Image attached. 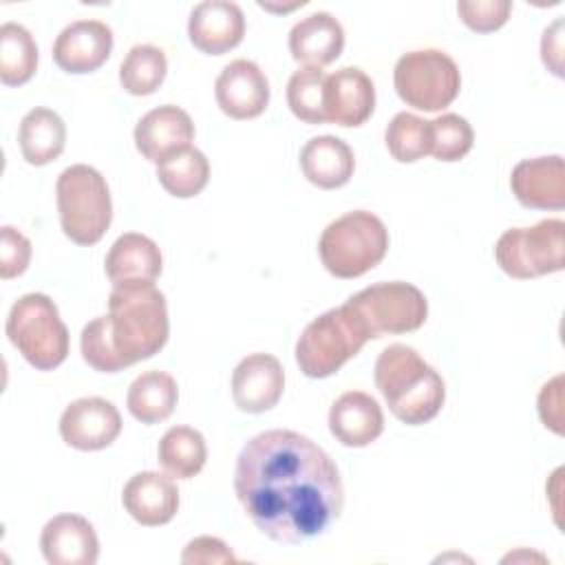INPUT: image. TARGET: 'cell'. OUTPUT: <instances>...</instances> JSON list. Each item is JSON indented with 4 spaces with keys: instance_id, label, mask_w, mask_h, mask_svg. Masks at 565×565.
I'll return each instance as SVG.
<instances>
[{
    "instance_id": "2e32d148",
    "label": "cell",
    "mask_w": 565,
    "mask_h": 565,
    "mask_svg": "<svg viewBox=\"0 0 565 565\" xmlns=\"http://www.w3.org/2000/svg\"><path fill=\"white\" fill-rule=\"evenodd\" d=\"M190 42L207 55H223L238 46L245 35V15L236 2H199L188 20Z\"/></svg>"
},
{
    "instance_id": "d590c367",
    "label": "cell",
    "mask_w": 565,
    "mask_h": 565,
    "mask_svg": "<svg viewBox=\"0 0 565 565\" xmlns=\"http://www.w3.org/2000/svg\"><path fill=\"white\" fill-rule=\"evenodd\" d=\"M183 563H236V556L232 554V550L214 536H196L192 539L183 554H181Z\"/></svg>"
},
{
    "instance_id": "8d00e7d4",
    "label": "cell",
    "mask_w": 565,
    "mask_h": 565,
    "mask_svg": "<svg viewBox=\"0 0 565 565\" xmlns=\"http://www.w3.org/2000/svg\"><path fill=\"white\" fill-rule=\"evenodd\" d=\"M561 382L563 377L556 375L550 384H545L541 388V395H539V415L543 419L545 426H550L554 433H563L561 430Z\"/></svg>"
},
{
    "instance_id": "5b68a950",
    "label": "cell",
    "mask_w": 565,
    "mask_h": 565,
    "mask_svg": "<svg viewBox=\"0 0 565 565\" xmlns=\"http://www.w3.org/2000/svg\"><path fill=\"white\" fill-rule=\"evenodd\" d=\"M388 249V230L375 214L353 210L331 221L320 241L318 254L324 269L335 278H358L380 265Z\"/></svg>"
},
{
    "instance_id": "8992f818",
    "label": "cell",
    "mask_w": 565,
    "mask_h": 565,
    "mask_svg": "<svg viewBox=\"0 0 565 565\" xmlns=\"http://www.w3.org/2000/svg\"><path fill=\"white\" fill-rule=\"evenodd\" d=\"M62 232L77 245L102 241L113 221V201L106 179L86 163L68 166L55 183Z\"/></svg>"
},
{
    "instance_id": "484cf974",
    "label": "cell",
    "mask_w": 565,
    "mask_h": 565,
    "mask_svg": "<svg viewBox=\"0 0 565 565\" xmlns=\"http://www.w3.org/2000/svg\"><path fill=\"white\" fill-rule=\"evenodd\" d=\"M179 388L172 375L163 371H146L128 388L126 406L141 424H159L168 419L177 406Z\"/></svg>"
},
{
    "instance_id": "f546056e",
    "label": "cell",
    "mask_w": 565,
    "mask_h": 565,
    "mask_svg": "<svg viewBox=\"0 0 565 565\" xmlns=\"http://www.w3.org/2000/svg\"><path fill=\"white\" fill-rule=\"evenodd\" d=\"M168 73L166 53L152 44H137L128 51L119 66V82L130 95L154 93Z\"/></svg>"
},
{
    "instance_id": "9c48e42d",
    "label": "cell",
    "mask_w": 565,
    "mask_h": 565,
    "mask_svg": "<svg viewBox=\"0 0 565 565\" xmlns=\"http://www.w3.org/2000/svg\"><path fill=\"white\" fill-rule=\"evenodd\" d=\"M565 223L561 218H545L532 227L505 230L497 245L494 258L499 267L516 278L530 280L565 267Z\"/></svg>"
},
{
    "instance_id": "4fadbf2b",
    "label": "cell",
    "mask_w": 565,
    "mask_h": 565,
    "mask_svg": "<svg viewBox=\"0 0 565 565\" xmlns=\"http://www.w3.org/2000/svg\"><path fill=\"white\" fill-rule=\"evenodd\" d=\"M194 139V124L190 115L174 106L163 104L146 113L135 126V146L152 163H161L177 152L190 148Z\"/></svg>"
},
{
    "instance_id": "d6986e66",
    "label": "cell",
    "mask_w": 565,
    "mask_h": 565,
    "mask_svg": "<svg viewBox=\"0 0 565 565\" xmlns=\"http://www.w3.org/2000/svg\"><path fill=\"white\" fill-rule=\"evenodd\" d=\"M40 547L51 565H95L99 556L95 527L79 514L53 516L40 534Z\"/></svg>"
},
{
    "instance_id": "836d02e7",
    "label": "cell",
    "mask_w": 565,
    "mask_h": 565,
    "mask_svg": "<svg viewBox=\"0 0 565 565\" xmlns=\"http://www.w3.org/2000/svg\"><path fill=\"white\" fill-rule=\"evenodd\" d=\"M512 11V2L508 0H461L457 2V13L461 22L477 31V33H490L501 29Z\"/></svg>"
},
{
    "instance_id": "3957f363",
    "label": "cell",
    "mask_w": 565,
    "mask_h": 565,
    "mask_svg": "<svg viewBox=\"0 0 565 565\" xmlns=\"http://www.w3.org/2000/svg\"><path fill=\"white\" fill-rule=\"evenodd\" d=\"M375 386L388 411L408 426L437 417L446 399L441 375L406 344H391L377 355Z\"/></svg>"
},
{
    "instance_id": "f1b7e54d",
    "label": "cell",
    "mask_w": 565,
    "mask_h": 565,
    "mask_svg": "<svg viewBox=\"0 0 565 565\" xmlns=\"http://www.w3.org/2000/svg\"><path fill=\"white\" fill-rule=\"evenodd\" d=\"M157 179L163 190L177 199L196 196L210 179V161L199 148H185L157 166Z\"/></svg>"
},
{
    "instance_id": "52a82bcc",
    "label": "cell",
    "mask_w": 565,
    "mask_h": 565,
    "mask_svg": "<svg viewBox=\"0 0 565 565\" xmlns=\"http://www.w3.org/2000/svg\"><path fill=\"white\" fill-rule=\"evenodd\" d=\"M7 335L38 371H53L68 355V329L46 294H24L13 302Z\"/></svg>"
},
{
    "instance_id": "ffe728a7",
    "label": "cell",
    "mask_w": 565,
    "mask_h": 565,
    "mask_svg": "<svg viewBox=\"0 0 565 565\" xmlns=\"http://www.w3.org/2000/svg\"><path fill=\"white\" fill-rule=\"evenodd\" d=\"M121 503L137 523L157 527L174 519L179 510V490L172 477L146 470L128 479L121 492Z\"/></svg>"
},
{
    "instance_id": "4316f807",
    "label": "cell",
    "mask_w": 565,
    "mask_h": 565,
    "mask_svg": "<svg viewBox=\"0 0 565 565\" xmlns=\"http://www.w3.org/2000/svg\"><path fill=\"white\" fill-rule=\"evenodd\" d=\"M157 459L161 468L174 479H192L201 472L207 459L205 437L190 426H172L163 433Z\"/></svg>"
},
{
    "instance_id": "cb8c5ba5",
    "label": "cell",
    "mask_w": 565,
    "mask_h": 565,
    "mask_svg": "<svg viewBox=\"0 0 565 565\" xmlns=\"http://www.w3.org/2000/svg\"><path fill=\"white\" fill-rule=\"evenodd\" d=\"M300 168L309 183L322 190H335L353 177L355 157L340 137L320 135L309 139L300 150Z\"/></svg>"
},
{
    "instance_id": "7a4b0ae2",
    "label": "cell",
    "mask_w": 565,
    "mask_h": 565,
    "mask_svg": "<svg viewBox=\"0 0 565 565\" xmlns=\"http://www.w3.org/2000/svg\"><path fill=\"white\" fill-rule=\"evenodd\" d=\"M168 331L166 296L154 282L113 287L108 313L82 329V358L99 373H117L159 353Z\"/></svg>"
},
{
    "instance_id": "277c9868",
    "label": "cell",
    "mask_w": 565,
    "mask_h": 565,
    "mask_svg": "<svg viewBox=\"0 0 565 565\" xmlns=\"http://www.w3.org/2000/svg\"><path fill=\"white\" fill-rule=\"evenodd\" d=\"M371 340L358 311L344 302L313 318L296 342V362L307 377L338 373Z\"/></svg>"
},
{
    "instance_id": "83f0119b",
    "label": "cell",
    "mask_w": 565,
    "mask_h": 565,
    "mask_svg": "<svg viewBox=\"0 0 565 565\" xmlns=\"http://www.w3.org/2000/svg\"><path fill=\"white\" fill-rule=\"evenodd\" d=\"M38 68V46L33 35L18 22L0 26V79L4 86L26 84Z\"/></svg>"
},
{
    "instance_id": "30bf717a",
    "label": "cell",
    "mask_w": 565,
    "mask_h": 565,
    "mask_svg": "<svg viewBox=\"0 0 565 565\" xmlns=\"http://www.w3.org/2000/svg\"><path fill=\"white\" fill-rule=\"evenodd\" d=\"M362 318L371 338L408 333L419 329L428 316L426 296L411 282H375L347 300Z\"/></svg>"
},
{
    "instance_id": "e0dca14e",
    "label": "cell",
    "mask_w": 565,
    "mask_h": 565,
    "mask_svg": "<svg viewBox=\"0 0 565 565\" xmlns=\"http://www.w3.org/2000/svg\"><path fill=\"white\" fill-rule=\"evenodd\" d=\"M375 110V86L358 66H344L327 77L324 115L342 128L362 126Z\"/></svg>"
},
{
    "instance_id": "8fae6325",
    "label": "cell",
    "mask_w": 565,
    "mask_h": 565,
    "mask_svg": "<svg viewBox=\"0 0 565 565\" xmlns=\"http://www.w3.org/2000/svg\"><path fill=\"white\" fill-rule=\"evenodd\" d=\"M121 433V415L104 397H79L60 417V435L75 450H102Z\"/></svg>"
},
{
    "instance_id": "7402d4cb",
    "label": "cell",
    "mask_w": 565,
    "mask_h": 565,
    "mask_svg": "<svg viewBox=\"0 0 565 565\" xmlns=\"http://www.w3.org/2000/svg\"><path fill=\"white\" fill-rule=\"evenodd\" d=\"M163 258L157 243L143 234H121L106 254L104 269L113 287L154 282L161 274Z\"/></svg>"
},
{
    "instance_id": "6da1fadb",
    "label": "cell",
    "mask_w": 565,
    "mask_h": 565,
    "mask_svg": "<svg viewBox=\"0 0 565 565\" xmlns=\"http://www.w3.org/2000/svg\"><path fill=\"white\" fill-rule=\"evenodd\" d=\"M234 490L252 523L287 545L324 534L344 505L333 459L309 437L280 428L258 433L243 446Z\"/></svg>"
},
{
    "instance_id": "9a60e30c",
    "label": "cell",
    "mask_w": 565,
    "mask_h": 565,
    "mask_svg": "<svg viewBox=\"0 0 565 565\" xmlns=\"http://www.w3.org/2000/svg\"><path fill=\"white\" fill-rule=\"evenodd\" d=\"M285 388V371L278 358L252 353L243 358L232 373L234 404L245 413H265L274 408Z\"/></svg>"
},
{
    "instance_id": "d4e9b609",
    "label": "cell",
    "mask_w": 565,
    "mask_h": 565,
    "mask_svg": "<svg viewBox=\"0 0 565 565\" xmlns=\"http://www.w3.org/2000/svg\"><path fill=\"white\" fill-rule=\"evenodd\" d=\"M18 141L26 163L46 166L62 154L66 143V126L55 110L38 106L22 117Z\"/></svg>"
},
{
    "instance_id": "ba28073f",
    "label": "cell",
    "mask_w": 565,
    "mask_h": 565,
    "mask_svg": "<svg viewBox=\"0 0 565 565\" xmlns=\"http://www.w3.org/2000/svg\"><path fill=\"white\" fill-rule=\"evenodd\" d=\"M399 99L417 110L437 113L450 106L461 88V73L455 60L439 49L404 53L393 71Z\"/></svg>"
},
{
    "instance_id": "603a6c76",
    "label": "cell",
    "mask_w": 565,
    "mask_h": 565,
    "mask_svg": "<svg viewBox=\"0 0 565 565\" xmlns=\"http://www.w3.org/2000/svg\"><path fill=\"white\" fill-rule=\"evenodd\" d=\"M344 49V29L327 11L311 13L289 31L291 57L305 66L322 68L340 57Z\"/></svg>"
},
{
    "instance_id": "5bb4252c",
    "label": "cell",
    "mask_w": 565,
    "mask_h": 565,
    "mask_svg": "<svg viewBox=\"0 0 565 565\" xmlns=\"http://www.w3.org/2000/svg\"><path fill=\"white\" fill-rule=\"evenodd\" d=\"M218 108L232 119H254L269 104V82L249 60L230 62L214 84Z\"/></svg>"
},
{
    "instance_id": "44dd1931",
    "label": "cell",
    "mask_w": 565,
    "mask_h": 565,
    "mask_svg": "<svg viewBox=\"0 0 565 565\" xmlns=\"http://www.w3.org/2000/svg\"><path fill=\"white\" fill-rule=\"evenodd\" d=\"M329 430L342 446H369L384 430L382 406L369 393L347 391L329 408Z\"/></svg>"
},
{
    "instance_id": "e575fe53",
    "label": "cell",
    "mask_w": 565,
    "mask_h": 565,
    "mask_svg": "<svg viewBox=\"0 0 565 565\" xmlns=\"http://www.w3.org/2000/svg\"><path fill=\"white\" fill-rule=\"evenodd\" d=\"M31 241L11 225L0 227V278L9 280L29 267Z\"/></svg>"
},
{
    "instance_id": "1f68e13d",
    "label": "cell",
    "mask_w": 565,
    "mask_h": 565,
    "mask_svg": "<svg viewBox=\"0 0 565 565\" xmlns=\"http://www.w3.org/2000/svg\"><path fill=\"white\" fill-rule=\"evenodd\" d=\"M391 157L399 163H413L430 154V124L413 113H397L384 135Z\"/></svg>"
},
{
    "instance_id": "4dcf8cb0",
    "label": "cell",
    "mask_w": 565,
    "mask_h": 565,
    "mask_svg": "<svg viewBox=\"0 0 565 565\" xmlns=\"http://www.w3.org/2000/svg\"><path fill=\"white\" fill-rule=\"evenodd\" d=\"M327 73L316 66L298 68L287 82V104L291 113L305 124H327L324 88Z\"/></svg>"
},
{
    "instance_id": "d6a6232c",
    "label": "cell",
    "mask_w": 565,
    "mask_h": 565,
    "mask_svg": "<svg viewBox=\"0 0 565 565\" xmlns=\"http://www.w3.org/2000/svg\"><path fill=\"white\" fill-rule=\"evenodd\" d=\"M430 154L437 161H459L463 159L472 143L475 132L468 119L455 113L439 115L437 119H430Z\"/></svg>"
},
{
    "instance_id": "7c38bea8",
    "label": "cell",
    "mask_w": 565,
    "mask_h": 565,
    "mask_svg": "<svg viewBox=\"0 0 565 565\" xmlns=\"http://www.w3.org/2000/svg\"><path fill=\"white\" fill-rule=\"evenodd\" d=\"M113 51V31L99 20H75L53 42L55 64L73 75L97 71Z\"/></svg>"
},
{
    "instance_id": "ac0fdd59",
    "label": "cell",
    "mask_w": 565,
    "mask_h": 565,
    "mask_svg": "<svg viewBox=\"0 0 565 565\" xmlns=\"http://www.w3.org/2000/svg\"><path fill=\"white\" fill-rule=\"evenodd\" d=\"M516 201L532 210H561L565 205V166L561 154L523 159L510 174Z\"/></svg>"
}]
</instances>
